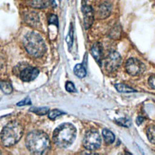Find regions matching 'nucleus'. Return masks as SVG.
I'll return each mask as SVG.
<instances>
[{
	"instance_id": "f257e3e1",
	"label": "nucleus",
	"mask_w": 155,
	"mask_h": 155,
	"mask_svg": "<svg viewBox=\"0 0 155 155\" xmlns=\"http://www.w3.org/2000/svg\"><path fill=\"white\" fill-rule=\"evenodd\" d=\"M26 146L33 154H44L50 149L51 143L48 135L45 132L35 130L27 135Z\"/></svg>"
},
{
	"instance_id": "f03ea898",
	"label": "nucleus",
	"mask_w": 155,
	"mask_h": 155,
	"mask_svg": "<svg viewBox=\"0 0 155 155\" xmlns=\"http://www.w3.org/2000/svg\"><path fill=\"white\" fill-rule=\"evenodd\" d=\"M76 137V129L75 127L70 124L65 123L60 125L57 129L53 131V141L60 147H68L73 142Z\"/></svg>"
},
{
	"instance_id": "7ed1b4c3",
	"label": "nucleus",
	"mask_w": 155,
	"mask_h": 155,
	"mask_svg": "<svg viewBox=\"0 0 155 155\" xmlns=\"http://www.w3.org/2000/svg\"><path fill=\"white\" fill-rule=\"evenodd\" d=\"M23 44L27 52L32 57H41L46 51V45L41 35L37 32L27 33L23 39Z\"/></svg>"
},
{
	"instance_id": "20e7f679",
	"label": "nucleus",
	"mask_w": 155,
	"mask_h": 155,
	"mask_svg": "<svg viewBox=\"0 0 155 155\" xmlns=\"http://www.w3.org/2000/svg\"><path fill=\"white\" fill-rule=\"evenodd\" d=\"M22 125L15 121L9 123L1 132V141L5 147H12L15 145L23 135Z\"/></svg>"
},
{
	"instance_id": "39448f33",
	"label": "nucleus",
	"mask_w": 155,
	"mask_h": 155,
	"mask_svg": "<svg viewBox=\"0 0 155 155\" xmlns=\"http://www.w3.org/2000/svg\"><path fill=\"white\" fill-rule=\"evenodd\" d=\"M13 73L24 82H31L38 76L39 71L26 63H21L15 67Z\"/></svg>"
},
{
	"instance_id": "423d86ee",
	"label": "nucleus",
	"mask_w": 155,
	"mask_h": 155,
	"mask_svg": "<svg viewBox=\"0 0 155 155\" xmlns=\"http://www.w3.org/2000/svg\"><path fill=\"white\" fill-rule=\"evenodd\" d=\"M84 147L89 150H96L101 146V137L97 131L90 130L87 131L83 140Z\"/></svg>"
},
{
	"instance_id": "0eeeda50",
	"label": "nucleus",
	"mask_w": 155,
	"mask_h": 155,
	"mask_svg": "<svg viewBox=\"0 0 155 155\" xmlns=\"http://www.w3.org/2000/svg\"><path fill=\"white\" fill-rule=\"evenodd\" d=\"M122 63V57L117 51H111L105 58V68L109 72L116 71Z\"/></svg>"
},
{
	"instance_id": "6e6552de",
	"label": "nucleus",
	"mask_w": 155,
	"mask_h": 155,
	"mask_svg": "<svg viewBox=\"0 0 155 155\" xmlns=\"http://www.w3.org/2000/svg\"><path fill=\"white\" fill-rule=\"evenodd\" d=\"M126 71L130 75H139L145 71V65L135 58H130L126 62Z\"/></svg>"
},
{
	"instance_id": "1a4fd4ad",
	"label": "nucleus",
	"mask_w": 155,
	"mask_h": 155,
	"mask_svg": "<svg viewBox=\"0 0 155 155\" xmlns=\"http://www.w3.org/2000/svg\"><path fill=\"white\" fill-rule=\"evenodd\" d=\"M82 12H83V16H84V24H85V28L89 29L91 28V26L92 25L93 22V10L91 6H87L84 5L82 7Z\"/></svg>"
},
{
	"instance_id": "9d476101",
	"label": "nucleus",
	"mask_w": 155,
	"mask_h": 155,
	"mask_svg": "<svg viewBox=\"0 0 155 155\" xmlns=\"http://www.w3.org/2000/svg\"><path fill=\"white\" fill-rule=\"evenodd\" d=\"M111 12V5L109 2H104L102 4H100L98 12H97V15L100 19H104L107 18V16H110Z\"/></svg>"
},
{
	"instance_id": "9b49d317",
	"label": "nucleus",
	"mask_w": 155,
	"mask_h": 155,
	"mask_svg": "<svg viewBox=\"0 0 155 155\" xmlns=\"http://www.w3.org/2000/svg\"><path fill=\"white\" fill-rule=\"evenodd\" d=\"M91 51V54H92L93 58L100 64L101 63V59H102V50H101L100 45L99 44L93 45Z\"/></svg>"
},
{
	"instance_id": "f8f14e48",
	"label": "nucleus",
	"mask_w": 155,
	"mask_h": 155,
	"mask_svg": "<svg viewBox=\"0 0 155 155\" xmlns=\"http://www.w3.org/2000/svg\"><path fill=\"white\" fill-rule=\"evenodd\" d=\"M102 134H103V138H104V141L107 144V145H110L114 142V140H115V136H114V134L107 129H104L103 131H102Z\"/></svg>"
},
{
	"instance_id": "ddd939ff",
	"label": "nucleus",
	"mask_w": 155,
	"mask_h": 155,
	"mask_svg": "<svg viewBox=\"0 0 155 155\" xmlns=\"http://www.w3.org/2000/svg\"><path fill=\"white\" fill-rule=\"evenodd\" d=\"M73 71H74V74L79 78H84L87 75V71L84 68V66L81 65V64H77L74 67V70H73Z\"/></svg>"
},
{
	"instance_id": "4468645a",
	"label": "nucleus",
	"mask_w": 155,
	"mask_h": 155,
	"mask_svg": "<svg viewBox=\"0 0 155 155\" xmlns=\"http://www.w3.org/2000/svg\"><path fill=\"white\" fill-rule=\"evenodd\" d=\"M115 87V89L119 91V92H135L136 91L132 89V87L127 86L126 84H123V83H118V84H115L114 85Z\"/></svg>"
},
{
	"instance_id": "2eb2a0df",
	"label": "nucleus",
	"mask_w": 155,
	"mask_h": 155,
	"mask_svg": "<svg viewBox=\"0 0 155 155\" xmlns=\"http://www.w3.org/2000/svg\"><path fill=\"white\" fill-rule=\"evenodd\" d=\"M147 136L150 142L152 144H155V125H150L147 127Z\"/></svg>"
},
{
	"instance_id": "dca6fc26",
	"label": "nucleus",
	"mask_w": 155,
	"mask_h": 155,
	"mask_svg": "<svg viewBox=\"0 0 155 155\" xmlns=\"http://www.w3.org/2000/svg\"><path fill=\"white\" fill-rule=\"evenodd\" d=\"M0 90L5 94H10L12 91V87L10 82L7 81H0Z\"/></svg>"
},
{
	"instance_id": "f3484780",
	"label": "nucleus",
	"mask_w": 155,
	"mask_h": 155,
	"mask_svg": "<svg viewBox=\"0 0 155 155\" xmlns=\"http://www.w3.org/2000/svg\"><path fill=\"white\" fill-rule=\"evenodd\" d=\"M31 4L33 8L42 9L48 6V0H31Z\"/></svg>"
},
{
	"instance_id": "a211bd4d",
	"label": "nucleus",
	"mask_w": 155,
	"mask_h": 155,
	"mask_svg": "<svg viewBox=\"0 0 155 155\" xmlns=\"http://www.w3.org/2000/svg\"><path fill=\"white\" fill-rule=\"evenodd\" d=\"M30 110L38 114V115H45V114L49 113L50 111L49 107H31Z\"/></svg>"
},
{
	"instance_id": "6ab92c4d",
	"label": "nucleus",
	"mask_w": 155,
	"mask_h": 155,
	"mask_svg": "<svg viewBox=\"0 0 155 155\" xmlns=\"http://www.w3.org/2000/svg\"><path fill=\"white\" fill-rule=\"evenodd\" d=\"M62 114H64V112L61 111V110H52L49 111V118L51 119V120H54L58 116L62 115Z\"/></svg>"
},
{
	"instance_id": "aec40b11",
	"label": "nucleus",
	"mask_w": 155,
	"mask_h": 155,
	"mask_svg": "<svg viewBox=\"0 0 155 155\" xmlns=\"http://www.w3.org/2000/svg\"><path fill=\"white\" fill-rule=\"evenodd\" d=\"M120 33H121V30H120V27L117 25L115 26L114 28L111 30L110 31V38H119L120 36Z\"/></svg>"
},
{
	"instance_id": "412c9836",
	"label": "nucleus",
	"mask_w": 155,
	"mask_h": 155,
	"mask_svg": "<svg viewBox=\"0 0 155 155\" xmlns=\"http://www.w3.org/2000/svg\"><path fill=\"white\" fill-rule=\"evenodd\" d=\"M116 123L118 125H120V126H123V127H130L131 125L130 121L129 119H127V118H120V119L116 120Z\"/></svg>"
},
{
	"instance_id": "4be33fe9",
	"label": "nucleus",
	"mask_w": 155,
	"mask_h": 155,
	"mask_svg": "<svg viewBox=\"0 0 155 155\" xmlns=\"http://www.w3.org/2000/svg\"><path fill=\"white\" fill-rule=\"evenodd\" d=\"M66 41H67V43H68L69 47L71 48V45H72V42H73V38H72V28H71V31L69 32V35H68V36H67V38H66Z\"/></svg>"
},
{
	"instance_id": "5701e85b",
	"label": "nucleus",
	"mask_w": 155,
	"mask_h": 155,
	"mask_svg": "<svg viewBox=\"0 0 155 155\" xmlns=\"http://www.w3.org/2000/svg\"><path fill=\"white\" fill-rule=\"evenodd\" d=\"M25 105H31V101L30 97H26L22 101H20V102L17 103L18 107H22V106H25Z\"/></svg>"
},
{
	"instance_id": "b1692460",
	"label": "nucleus",
	"mask_w": 155,
	"mask_h": 155,
	"mask_svg": "<svg viewBox=\"0 0 155 155\" xmlns=\"http://www.w3.org/2000/svg\"><path fill=\"white\" fill-rule=\"evenodd\" d=\"M66 90L68 91L69 92H74V91H76L74 85H73L71 82H70V81L66 83Z\"/></svg>"
},
{
	"instance_id": "393cba45",
	"label": "nucleus",
	"mask_w": 155,
	"mask_h": 155,
	"mask_svg": "<svg viewBox=\"0 0 155 155\" xmlns=\"http://www.w3.org/2000/svg\"><path fill=\"white\" fill-rule=\"evenodd\" d=\"M49 22L50 24H53V25H58V18L55 15H51L50 17H49Z\"/></svg>"
},
{
	"instance_id": "a878e982",
	"label": "nucleus",
	"mask_w": 155,
	"mask_h": 155,
	"mask_svg": "<svg viewBox=\"0 0 155 155\" xmlns=\"http://www.w3.org/2000/svg\"><path fill=\"white\" fill-rule=\"evenodd\" d=\"M149 84H150V86L152 87V89L155 90V75H152V76L150 77V79H149Z\"/></svg>"
},
{
	"instance_id": "bb28decb",
	"label": "nucleus",
	"mask_w": 155,
	"mask_h": 155,
	"mask_svg": "<svg viewBox=\"0 0 155 155\" xmlns=\"http://www.w3.org/2000/svg\"><path fill=\"white\" fill-rule=\"evenodd\" d=\"M143 120H144L143 117H138V118H137V124H138V125L142 124V123H143Z\"/></svg>"
}]
</instances>
